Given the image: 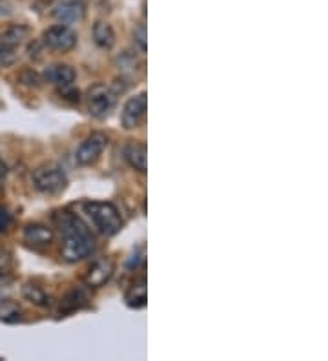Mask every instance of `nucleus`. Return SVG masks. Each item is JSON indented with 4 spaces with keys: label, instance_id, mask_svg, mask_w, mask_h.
<instances>
[{
    "label": "nucleus",
    "instance_id": "15",
    "mask_svg": "<svg viewBox=\"0 0 328 361\" xmlns=\"http://www.w3.org/2000/svg\"><path fill=\"white\" fill-rule=\"evenodd\" d=\"M148 299V292H146V279L141 278L139 281L134 283L129 290L126 292V303L131 309H143Z\"/></svg>",
    "mask_w": 328,
    "mask_h": 361
},
{
    "label": "nucleus",
    "instance_id": "14",
    "mask_svg": "<svg viewBox=\"0 0 328 361\" xmlns=\"http://www.w3.org/2000/svg\"><path fill=\"white\" fill-rule=\"evenodd\" d=\"M93 41H95L97 46L104 48V50L113 48V44H115V31L111 28V24L104 22V20L95 22V26H93Z\"/></svg>",
    "mask_w": 328,
    "mask_h": 361
},
{
    "label": "nucleus",
    "instance_id": "17",
    "mask_svg": "<svg viewBox=\"0 0 328 361\" xmlns=\"http://www.w3.org/2000/svg\"><path fill=\"white\" fill-rule=\"evenodd\" d=\"M0 320L6 321V323L22 321V311H20V306L10 299H0Z\"/></svg>",
    "mask_w": 328,
    "mask_h": 361
},
{
    "label": "nucleus",
    "instance_id": "11",
    "mask_svg": "<svg viewBox=\"0 0 328 361\" xmlns=\"http://www.w3.org/2000/svg\"><path fill=\"white\" fill-rule=\"evenodd\" d=\"M24 239L33 246H50L53 243V230L46 225L33 222L24 228Z\"/></svg>",
    "mask_w": 328,
    "mask_h": 361
},
{
    "label": "nucleus",
    "instance_id": "18",
    "mask_svg": "<svg viewBox=\"0 0 328 361\" xmlns=\"http://www.w3.org/2000/svg\"><path fill=\"white\" fill-rule=\"evenodd\" d=\"M11 269H13V257L6 248H0V279L10 276Z\"/></svg>",
    "mask_w": 328,
    "mask_h": 361
},
{
    "label": "nucleus",
    "instance_id": "19",
    "mask_svg": "<svg viewBox=\"0 0 328 361\" xmlns=\"http://www.w3.org/2000/svg\"><path fill=\"white\" fill-rule=\"evenodd\" d=\"M59 95L64 99V101H71V102H79V97H80L79 90H75L73 84H70V86H60Z\"/></svg>",
    "mask_w": 328,
    "mask_h": 361
},
{
    "label": "nucleus",
    "instance_id": "3",
    "mask_svg": "<svg viewBox=\"0 0 328 361\" xmlns=\"http://www.w3.org/2000/svg\"><path fill=\"white\" fill-rule=\"evenodd\" d=\"M31 183L35 186V190L46 195H57L60 192L66 190L68 186V177H66L64 170L55 164V162H48L42 164L37 170L33 171Z\"/></svg>",
    "mask_w": 328,
    "mask_h": 361
},
{
    "label": "nucleus",
    "instance_id": "6",
    "mask_svg": "<svg viewBox=\"0 0 328 361\" xmlns=\"http://www.w3.org/2000/svg\"><path fill=\"white\" fill-rule=\"evenodd\" d=\"M108 146V137L104 134H92L90 137L80 143V146L75 152V159L79 162L80 167H90L93 162L97 161L102 155V152L106 150Z\"/></svg>",
    "mask_w": 328,
    "mask_h": 361
},
{
    "label": "nucleus",
    "instance_id": "20",
    "mask_svg": "<svg viewBox=\"0 0 328 361\" xmlns=\"http://www.w3.org/2000/svg\"><path fill=\"white\" fill-rule=\"evenodd\" d=\"M134 38L135 44L141 48V51H146V28H144V24H139L134 29Z\"/></svg>",
    "mask_w": 328,
    "mask_h": 361
},
{
    "label": "nucleus",
    "instance_id": "12",
    "mask_svg": "<svg viewBox=\"0 0 328 361\" xmlns=\"http://www.w3.org/2000/svg\"><path fill=\"white\" fill-rule=\"evenodd\" d=\"M148 150L144 143H129L124 148V159L129 162V167L144 174L146 171V161H148Z\"/></svg>",
    "mask_w": 328,
    "mask_h": 361
},
{
    "label": "nucleus",
    "instance_id": "21",
    "mask_svg": "<svg viewBox=\"0 0 328 361\" xmlns=\"http://www.w3.org/2000/svg\"><path fill=\"white\" fill-rule=\"evenodd\" d=\"M11 225V213L6 208L0 206V234L8 230V227Z\"/></svg>",
    "mask_w": 328,
    "mask_h": 361
},
{
    "label": "nucleus",
    "instance_id": "13",
    "mask_svg": "<svg viewBox=\"0 0 328 361\" xmlns=\"http://www.w3.org/2000/svg\"><path fill=\"white\" fill-rule=\"evenodd\" d=\"M29 35V28L22 26V24H17V26H11V28L6 29L2 35H0V46L10 48V50H17V48L22 44Z\"/></svg>",
    "mask_w": 328,
    "mask_h": 361
},
{
    "label": "nucleus",
    "instance_id": "10",
    "mask_svg": "<svg viewBox=\"0 0 328 361\" xmlns=\"http://www.w3.org/2000/svg\"><path fill=\"white\" fill-rule=\"evenodd\" d=\"M77 79V71L68 64H51L44 70V80L55 86H70Z\"/></svg>",
    "mask_w": 328,
    "mask_h": 361
},
{
    "label": "nucleus",
    "instance_id": "4",
    "mask_svg": "<svg viewBox=\"0 0 328 361\" xmlns=\"http://www.w3.org/2000/svg\"><path fill=\"white\" fill-rule=\"evenodd\" d=\"M117 90L110 88L106 84H95L88 92V111L95 119H104L115 108Z\"/></svg>",
    "mask_w": 328,
    "mask_h": 361
},
{
    "label": "nucleus",
    "instance_id": "22",
    "mask_svg": "<svg viewBox=\"0 0 328 361\" xmlns=\"http://www.w3.org/2000/svg\"><path fill=\"white\" fill-rule=\"evenodd\" d=\"M6 174H8V167H6L4 161H2V159H0V180L4 179Z\"/></svg>",
    "mask_w": 328,
    "mask_h": 361
},
{
    "label": "nucleus",
    "instance_id": "16",
    "mask_svg": "<svg viewBox=\"0 0 328 361\" xmlns=\"http://www.w3.org/2000/svg\"><path fill=\"white\" fill-rule=\"evenodd\" d=\"M22 296L33 303V305L37 306H48L50 305V296H48L46 292L42 290L41 287L37 285H33V283H26L22 287Z\"/></svg>",
    "mask_w": 328,
    "mask_h": 361
},
{
    "label": "nucleus",
    "instance_id": "5",
    "mask_svg": "<svg viewBox=\"0 0 328 361\" xmlns=\"http://www.w3.org/2000/svg\"><path fill=\"white\" fill-rule=\"evenodd\" d=\"M42 42L50 50L66 53V51L73 50L77 46V33L68 24H55V26H51V28H48L44 31Z\"/></svg>",
    "mask_w": 328,
    "mask_h": 361
},
{
    "label": "nucleus",
    "instance_id": "8",
    "mask_svg": "<svg viewBox=\"0 0 328 361\" xmlns=\"http://www.w3.org/2000/svg\"><path fill=\"white\" fill-rule=\"evenodd\" d=\"M113 270H115L113 263L106 260V257H102V260H97L90 267L86 276H84V283L90 288H101L102 285H106L110 281L111 276H113Z\"/></svg>",
    "mask_w": 328,
    "mask_h": 361
},
{
    "label": "nucleus",
    "instance_id": "2",
    "mask_svg": "<svg viewBox=\"0 0 328 361\" xmlns=\"http://www.w3.org/2000/svg\"><path fill=\"white\" fill-rule=\"evenodd\" d=\"M84 213L88 215L90 221L93 222V227L97 228L99 234L106 237L119 234L122 225H124L117 206L111 203L88 201V203H84Z\"/></svg>",
    "mask_w": 328,
    "mask_h": 361
},
{
    "label": "nucleus",
    "instance_id": "1",
    "mask_svg": "<svg viewBox=\"0 0 328 361\" xmlns=\"http://www.w3.org/2000/svg\"><path fill=\"white\" fill-rule=\"evenodd\" d=\"M55 222L59 225L64 241H62V250L60 255L68 263H77L92 254L95 241H93L92 232L88 227L80 221L77 215L70 212H57Z\"/></svg>",
    "mask_w": 328,
    "mask_h": 361
},
{
    "label": "nucleus",
    "instance_id": "9",
    "mask_svg": "<svg viewBox=\"0 0 328 361\" xmlns=\"http://www.w3.org/2000/svg\"><path fill=\"white\" fill-rule=\"evenodd\" d=\"M86 15V6L80 0H68L53 11V17L59 20L60 24H75L80 22Z\"/></svg>",
    "mask_w": 328,
    "mask_h": 361
},
{
    "label": "nucleus",
    "instance_id": "7",
    "mask_svg": "<svg viewBox=\"0 0 328 361\" xmlns=\"http://www.w3.org/2000/svg\"><path fill=\"white\" fill-rule=\"evenodd\" d=\"M146 106H148V99H146V93L144 92L126 102L122 115H120L122 126H124L126 130H135V128H139L143 125V120L146 119Z\"/></svg>",
    "mask_w": 328,
    "mask_h": 361
}]
</instances>
